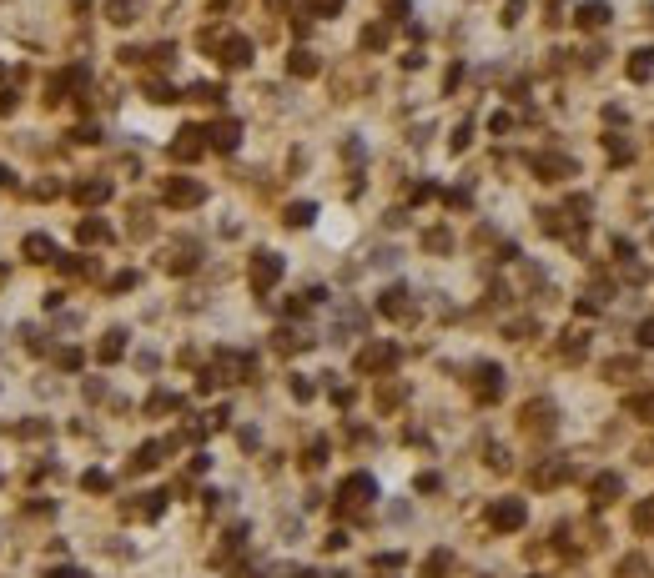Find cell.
<instances>
[{"mask_svg":"<svg viewBox=\"0 0 654 578\" xmlns=\"http://www.w3.org/2000/svg\"><path fill=\"white\" fill-rule=\"evenodd\" d=\"M101 357H106V362H111V357H121V332H111V337H106V347H101Z\"/></svg>","mask_w":654,"mask_h":578,"instance_id":"obj_21","label":"cell"},{"mask_svg":"<svg viewBox=\"0 0 654 578\" xmlns=\"http://www.w3.org/2000/svg\"><path fill=\"white\" fill-rule=\"evenodd\" d=\"M539 171H543L548 181H559V176H569V171H574V161H569V156H539Z\"/></svg>","mask_w":654,"mask_h":578,"instance_id":"obj_9","label":"cell"},{"mask_svg":"<svg viewBox=\"0 0 654 578\" xmlns=\"http://www.w3.org/2000/svg\"><path fill=\"white\" fill-rule=\"evenodd\" d=\"M312 217H318V206H307V201H302V206H292V211H287V222H292V226H307Z\"/></svg>","mask_w":654,"mask_h":578,"instance_id":"obj_16","label":"cell"},{"mask_svg":"<svg viewBox=\"0 0 654 578\" xmlns=\"http://www.w3.org/2000/svg\"><path fill=\"white\" fill-rule=\"evenodd\" d=\"M403 297H408L403 287H388V292H383V302H377V307H383L388 317H403V312H408V302H403Z\"/></svg>","mask_w":654,"mask_h":578,"instance_id":"obj_11","label":"cell"},{"mask_svg":"<svg viewBox=\"0 0 654 578\" xmlns=\"http://www.w3.org/2000/svg\"><path fill=\"white\" fill-rule=\"evenodd\" d=\"M282 276V256H272V251H257V262H252V287L267 292L272 282Z\"/></svg>","mask_w":654,"mask_h":578,"instance_id":"obj_1","label":"cell"},{"mask_svg":"<svg viewBox=\"0 0 654 578\" xmlns=\"http://www.w3.org/2000/svg\"><path fill=\"white\" fill-rule=\"evenodd\" d=\"M478 377H483V382H478V397H483V402H493V397L503 393V382H498L503 372H498V368H483Z\"/></svg>","mask_w":654,"mask_h":578,"instance_id":"obj_10","label":"cell"},{"mask_svg":"<svg viewBox=\"0 0 654 578\" xmlns=\"http://www.w3.org/2000/svg\"><path fill=\"white\" fill-rule=\"evenodd\" d=\"M629 408H635V413H644V422H654V393H649V397H635Z\"/></svg>","mask_w":654,"mask_h":578,"instance_id":"obj_19","label":"cell"},{"mask_svg":"<svg viewBox=\"0 0 654 578\" xmlns=\"http://www.w3.org/2000/svg\"><path fill=\"white\" fill-rule=\"evenodd\" d=\"M51 578H86L81 568H60V573H51Z\"/></svg>","mask_w":654,"mask_h":578,"instance_id":"obj_23","label":"cell"},{"mask_svg":"<svg viewBox=\"0 0 654 578\" xmlns=\"http://www.w3.org/2000/svg\"><path fill=\"white\" fill-rule=\"evenodd\" d=\"M654 76V51H635L629 56V81H649Z\"/></svg>","mask_w":654,"mask_h":578,"instance_id":"obj_8","label":"cell"},{"mask_svg":"<svg viewBox=\"0 0 654 578\" xmlns=\"http://www.w3.org/2000/svg\"><path fill=\"white\" fill-rule=\"evenodd\" d=\"M292 71H297V76H312V71H318V60H312L307 51H297V56H292Z\"/></svg>","mask_w":654,"mask_h":578,"instance_id":"obj_18","label":"cell"},{"mask_svg":"<svg viewBox=\"0 0 654 578\" xmlns=\"http://www.w3.org/2000/svg\"><path fill=\"white\" fill-rule=\"evenodd\" d=\"M579 26L584 31H594V26H604V20H609V6H604V0H589V6H579Z\"/></svg>","mask_w":654,"mask_h":578,"instance_id":"obj_5","label":"cell"},{"mask_svg":"<svg viewBox=\"0 0 654 578\" xmlns=\"http://www.w3.org/2000/svg\"><path fill=\"white\" fill-rule=\"evenodd\" d=\"M639 347H654V322H639Z\"/></svg>","mask_w":654,"mask_h":578,"instance_id":"obj_22","label":"cell"},{"mask_svg":"<svg viewBox=\"0 0 654 578\" xmlns=\"http://www.w3.org/2000/svg\"><path fill=\"white\" fill-rule=\"evenodd\" d=\"M166 197H172L177 206H197L202 201V186L197 181H172V186H166Z\"/></svg>","mask_w":654,"mask_h":578,"instance_id":"obj_6","label":"cell"},{"mask_svg":"<svg viewBox=\"0 0 654 578\" xmlns=\"http://www.w3.org/2000/svg\"><path fill=\"white\" fill-rule=\"evenodd\" d=\"M0 181H10V176H6V166H0Z\"/></svg>","mask_w":654,"mask_h":578,"instance_id":"obj_25","label":"cell"},{"mask_svg":"<svg viewBox=\"0 0 654 578\" xmlns=\"http://www.w3.org/2000/svg\"><path fill=\"white\" fill-rule=\"evenodd\" d=\"M604 372H609V382H629V372H635V357H614Z\"/></svg>","mask_w":654,"mask_h":578,"instance_id":"obj_13","label":"cell"},{"mask_svg":"<svg viewBox=\"0 0 654 578\" xmlns=\"http://www.w3.org/2000/svg\"><path fill=\"white\" fill-rule=\"evenodd\" d=\"M26 247H31V256H35V262H46V251H51V242H46V237H31Z\"/></svg>","mask_w":654,"mask_h":578,"instance_id":"obj_20","label":"cell"},{"mask_svg":"<svg viewBox=\"0 0 654 578\" xmlns=\"http://www.w3.org/2000/svg\"><path fill=\"white\" fill-rule=\"evenodd\" d=\"M564 478H569V463H548V468H539V473H534V483H539V488L564 483Z\"/></svg>","mask_w":654,"mask_h":578,"instance_id":"obj_12","label":"cell"},{"mask_svg":"<svg viewBox=\"0 0 654 578\" xmlns=\"http://www.w3.org/2000/svg\"><path fill=\"white\" fill-rule=\"evenodd\" d=\"M589 493H594L599 503H614V498L624 493V478H619V473H599L594 483H589Z\"/></svg>","mask_w":654,"mask_h":578,"instance_id":"obj_3","label":"cell"},{"mask_svg":"<svg viewBox=\"0 0 654 578\" xmlns=\"http://www.w3.org/2000/svg\"><path fill=\"white\" fill-rule=\"evenodd\" d=\"M312 6H318V10H337L343 0H312Z\"/></svg>","mask_w":654,"mask_h":578,"instance_id":"obj_24","label":"cell"},{"mask_svg":"<svg viewBox=\"0 0 654 578\" xmlns=\"http://www.w3.org/2000/svg\"><path fill=\"white\" fill-rule=\"evenodd\" d=\"M197 136H202V131H181V141L172 146V151H177L181 161H186V156H197V151H202V141H197Z\"/></svg>","mask_w":654,"mask_h":578,"instance_id":"obj_14","label":"cell"},{"mask_svg":"<svg viewBox=\"0 0 654 578\" xmlns=\"http://www.w3.org/2000/svg\"><path fill=\"white\" fill-rule=\"evenodd\" d=\"M635 528H654V498L635 508Z\"/></svg>","mask_w":654,"mask_h":578,"instance_id":"obj_17","label":"cell"},{"mask_svg":"<svg viewBox=\"0 0 654 578\" xmlns=\"http://www.w3.org/2000/svg\"><path fill=\"white\" fill-rule=\"evenodd\" d=\"M237 136H242V126H237V121L212 126V146H217V151H231V146H237Z\"/></svg>","mask_w":654,"mask_h":578,"instance_id":"obj_7","label":"cell"},{"mask_svg":"<svg viewBox=\"0 0 654 578\" xmlns=\"http://www.w3.org/2000/svg\"><path fill=\"white\" fill-rule=\"evenodd\" d=\"M373 493H377V488H373V478H368V473H357V478H348V483H343V498H348V503H368Z\"/></svg>","mask_w":654,"mask_h":578,"instance_id":"obj_4","label":"cell"},{"mask_svg":"<svg viewBox=\"0 0 654 578\" xmlns=\"http://www.w3.org/2000/svg\"><path fill=\"white\" fill-rule=\"evenodd\" d=\"M489 523H493L498 533H514V528L523 523V503H518V498H503V503H493V513H489Z\"/></svg>","mask_w":654,"mask_h":578,"instance_id":"obj_2","label":"cell"},{"mask_svg":"<svg viewBox=\"0 0 654 578\" xmlns=\"http://www.w3.org/2000/svg\"><path fill=\"white\" fill-rule=\"evenodd\" d=\"M227 66H247V40H227Z\"/></svg>","mask_w":654,"mask_h":578,"instance_id":"obj_15","label":"cell"}]
</instances>
